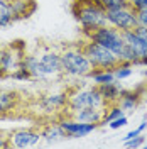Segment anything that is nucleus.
Here are the masks:
<instances>
[{
    "label": "nucleus",
    "mask_w": 147,
    "mask_h": 149,
    "mask_svg": "<svg viewBox=\"0 0 147 149\" xmlns=\"http://www.w3.org/2000/svg\"><path fill=\"white\" fill-rule=\"evenodd\" d=\"M10 148V139L7 132H2L0 130V149H9Z\"/></svg>",
    "instance_id": "28"
},
{
    "label": "nucleus",
    "mask_w": 147,
    "mask_h": 149,
    "mask_svg": "<svg viewBox=\"0 0 147 149\" xmlns=\"http://www.w3.org/2000/svg\"><path fill=\"white\" fill-rule=\"evenodd\" d=\"M120 115H125L123 109L120 107L119 103H112V105H108V107H107L105 117H103V120H101L100 125H107L108 122H112L113 119H117V117H120Z\"/></svg>",
    "instance_id": "21"
},
{
    "label": "nucleus",
    "mask_w": 147,
    "mask_h": 149,
    "mask_svg": "<svg viewBox=\"0 0 147 149\" xmlns=\"http://www.w3.org/2000/svg\"><path fill=\"white\" fill-rule=\"evenodd\" d=\"M86 39H92L95 42H100L101 46L108 47L110 51H113L117 54V58H119V54L122 53V49L125 46L122 31H119V29L113 27V26H103V27L96 29V31L90 32L86 36Z\"/></svg>",
    "instance_id": "5"
},
{
    "label": "nucleus",
    "mask_w": 147,
    "mask_h": 149,
    "mask_svg": "<svg viewBox=\"0 0 147 149\" xmlns=\"http://www.w3.org/2000/svg\"><path fill=\"white\" fill-rule=\"evenodd\" d=\"M74 17L80 22L85 36H88L90 32L103 27V26H108L107 10L101 9L100 5L95 3L93 0H80L78 2V9L74 10Z\"/></svg>",
    "instance_id": "1"
},
{
    "label": "nucleus",
    "mask_w": 147,
    "mask_h": 149,
    "mask_svg": "<svg viewBox=\"0 0 147 149\" xmlns=\"http://www.w3.org/2000/svg\"><path fill=\"white\" fill-rule=\"evenodd\" d=\"M41 59V66L42 71L46 74V78H54L63 73V59H61V53L58 51H44L42 54H39Z\"/></svg>",
    "instance_id": "10"
},
{
    "label": "nucleus",
    "mask_w": 147,
    "mask_h": 149,
    "mask_svg": "<svg viewBox=\"0 0 147 149\" xmlns=\"http://www.w3.org/2000/svg\"><path fill=\"white\" fill-rule=\"evenodd\" d=\"M83 53L88 56V59L92 61L93 68H100V70H113L120 63L117 54L110 51L108 47L101 46L100 42H95L92 39H86L81 44Z\"/></svg>",
    "instance_id": "3"
},
{
    "label": "nucleus",
    "mask_w": 147,
    "mask_h": 149,
    "mask_svg": "<svg viewBox=\"0 0 147 149\" xmlns=\"http://www.w3.org/2000/svg\"><path fill=\"white\" fill-rule=\"evenodd\" d=\"M85 107H100V109L108 107V103L103 98V95L100 93L96 85L90 86V88H81V90H76V92L69 93V102H68L69 113L80 110V109H85Z\"/></svg>",
    "instance_id": "4"
},
{
    "label": "nucleus",
    "mask_w": 147,
    "mask_h": 149,
    "mask_svg": "<svg viewBox=\"0 0 147 149\" xmlns=\"http://www.w3.org/2000/svg\"><path fill=\"white\" fill-rule=\"evenodd\" d=\"M20 66L27 70L32 80H47L46 74H44V71H42L41 59H39V56H37V54H32V53H24Z\"/></svg>",
    "instance_id": "14"
},
{
    "label": "nucleus",
    "mask_w": 147,
    "mask_h": 149,
    "mask_svg": "<svg viewBox=\"0 0 147 149\" xmlns=\"http://www.w3.org/2000/svg\"><path fill=\"white\" fill-rule=\"evenodd\" d=\"M41 136L49 144L51 142H58V141H63V139H68V134L61 127V124H49V125H46L44 129L41 130Z\"/></svg>",
    "instance_id": "18"
},
{
    "label": "nucleus",
    "mask_w": 147,
    "mask_h": 149,
    "mask_svg": "<svg viewBox=\"0 0 147 149\" xmlns=\"http://www.w3.org/2000/svg\"><path fill=\"white\" fill-rule=\"evenodd\" d=\"M140 98H142V95H140L139 92H134V90H123L122 95H120V98H119V105L123 109V112H134L139 107Z\"/></svg>",
    "instance_id": "17"
},
{
    "label": "nucleus",
    "mask_w": 147,
    "mask_h": 149,
    "mask_svg": "<svg viewBox=\"0 0 147 149\" xmlns=\"http://www.w3.org/2000/svg\"><path fill=\"white\" fill-rule=\"evenodd\" d=\"M61 59H63V73L73 78H85L93 70L92 61L83 53L81 46L66 47L64 51H61Z\"/></svg>",
    "instance_id": "2"
},
{
    "label": "nucleus",
    "mask_w": 147,
    "mask_h": 149,
    "mask_svg": "<svg viewBox=\"0 0 147 149\" xmlns=\"http://www.w3.org/2000/svg\"><path fill=\"white\" fill-rule=\"evenodd\" d=\"M144 76H146V78H147V70H144Z\"/></svg>",
    "instance_id": "30"
},
{
    "label": "nucleus",
    "mask_w": 147,
    "mask_h": 149,
    "mask_svg": "<svg viewBox=\"0 0 147 149\" xmlns=\"http://www.w3.org/2000/svg\"><path fill=\"white\" fill-rule=\"evenodd\" d=\"M88 78H92L95 85H103V83H112L115 81V73L113 70H100V68H93L92 73L88 74Z\"/></svg>",
    "instance_id": "19"
},
{
    "label": "nucleus",
    "mask_w": 147,
    "mask_h": 149,
    "mask_svg": "<svg viewBox=\"0 0 147 149\" xmlns=\"http://www.w3.org/2000/svg\"><path fill=\"white\" fill-rule=\"evenodd\" d=\"M137 19H139V24L147 27V12H137Z\"/></svg>",
    "instance_id": "29"
},
{
    "label": "nucleus",
    "mask_w": 147,
    "mask_h": 149,
    "mask_svg": "<svg viewBox=\"0 0 147 149\" xmlns=\"http://www.w3.org/2000/svg\"><path fill=\"white\" fill-rule=\"evenodd\" d=\"M146 144V136L144 134H139L135 137H132V139H127L123 141V146L129 149H137V148H142Z\"/></svg>",
    "instance_id": "24"
},
{
    "label": "nucleus",
    "mask_w": 147,
    "mask_h": 149,
    "mask_svg": "<svg viewBox=\"0 0 147 149\" xmlns=\"http://www.w3.org/2000/svg\"><path fill=\"white\" fill-rule=\"evenodd\" d=\"M68 102H69V93L66 92H59V93H49V95H44L39 103L42 107L44 112H56L61 110L68 107Z\"/></svg>",
    "instance_id": "11"
},
{
    "label": "nucleus",
    "mask_w": 147,
    "mask_h": 149,
    "mask_svg": "<svg viewBox=\"0 0 147 149\" xmlns=\"http://www.w3.org/2000/svg\"><path fill=\"white\" fill-rule=\"evenodd\" d=\"M61 127L66 130L68 139H81L86 137L88 134H92L96 127H100V124H86V122H80L76 119H63L59 122Z\"/></svg>",
    "instance_id": "9"
},
{
    "label": "nucleus",
    "mask_w": 147,
    "mask_h": 149,
    "mask_svg": "<svg viewBox=\"0 0 147 149\" xmlns=\"http://www.w3.org/2000/svg\"><path fill=\"white\" fill-rule=\"evenodd\" d=\"M96 86H98L100 93L103 95V98L107 100L108 105H112V103H119L120 95H122V92H123V86L120 85V80H115V81H112V83L96 85Z\"/></svg>",
    "instance_id": "16"
},
{
    "label": "nucleus",
    "mask_w": 147,
    "mask_h": 149,
    "mask_svg": "<svg viewBox=\"0 0 147 149\" xmlns=\"http://www.w3.org/2000/svg\"><path fill=\"white\" fill-rule=\"evenodd\" d=\"M144 146H146V148H147V144H144Z\"/></svg>",
    "instance_id": "31"
},
{
    "label": "nucleus",
    "mask_w": 147,
    "mask_h": 149,
    "mask_svg": "<svg viewBox=\"0 0 147 149\" xmlns=\"http://www.w3.org/2000/svg\"><path fill=\"white\" fill-rule=\"evenodd\" d=\"M9 78H14V80H20V81H26V80H32L31 78V74H29V71L26 70V68H17L14 73H10V76Z\"/></svg>",
    "instance_id": "25"
},
{
    "label": "nucleus",
    "mask_w": 147,
    "mask_h": 149,
    "mask_svg": "<svg viewBox=\"0 0 147 149\" xmlns=\"http://www.w3.org/2000/svg\"><path fill=\"white\" fill-rule=\"evenodd\" d=\"M127 2L137 12H147V0H127Z\"/></svg>",
    "instance_id": "27"
},
{
    "label": "nucleus",
    "mask_w": 147,
    "mask_h": 149,
    "mask_svg": "<svg viewBox=\"0 0 147 149\" xmlns=\"http://www.w3.org/2000/svg\"><path fill=\"white\" fill-rule=\"evenodd\" d=\"M129 124V119L125 117V115H120V117H117V119H113L112 122H108V127L110 129H120V127H125Z\"/></svg>",
    "instance_id": "26"
},
{
    "label": "nucleus",
    "mask_w": 147,
    "mask_h": 149,
    "mask_svg": "<svg viewBox=\"0 0 147 149\" xmlns=\"http://www.w3.org/2000/svg\"><path fill=\"white\" fill-rule=\"evenodd\" d=\"M134 65L132 63H119V65L113 68V73H115V78L117 80H125L129 78L130 74L134 73Z\"/></svg>",
    "instance_id": "22"
},
{
    "label": "nucleus",
    "mask_w": 147,
    "mask_h": 149,
    "mask_svg": "<svg viewBox=\"0 0 147 149\" xmlns=\"http://www.w3.org/2000/svg\"><path fill=\"white\" fill-rule=\"evenodd\" d=\"M10 9H12V17L15 20L31 17L37 9L36 0H10Z\"/></svg>",
    "instance_id": "13"
},
{
    "label": "nucleus",
    "mask_w": 147,
    "mask_h": 149,
    "mask_svg": "<svg viewBox=\"0 0 147 149\" xmlns=\"http://www.w3.org/2000/svg\"><path fill=\"white\" fill-rule=\"evenodd\" d=\"M95 3H98L101 9L105 10H113V9H122V7H129L127 0H93Z\"/></svg>",
    "instance_id": "23"
},
{
    "label": "nucleus",
    "mask_w": 147,
    "mask_h": 149,
    "mask_svg": "<svg viewBox=\"0 0 147 149\" xmlns=\"http://www.w3.org/2000/svg\"><path fill=\"white\" fill-rule=\"evenodd\" d=\"M9 139H10V148L26 149V148H34L37 142L42 139V136L36 129H15L9 132Z\"/></svg>",
    "instance_id": "8"
},
{
    "label": "nucleus",
    "mask_w": 147,
    "mask_h": 149,
    "mask_svg": "<svg viewBox=\"0 0 147 149\" xmlns=\"http://www.w3.org/2000/svg\"><path fill=\"white\" fill-rule=\"evenodd\" d=\"M105 112H107V107L105 109H100V107H85V109H80V110H76V112H71L69 115L80 122L101 124L103 117H105Z\"/></svg>",
    "instance_id": "12"
},
{
    "label": "nucleus",
    "mask_w": 147,
    "mask_h": 149,
    "mask_svg": "<svg viewBox=\"0 0 147 149\" xmlns=\"http://www.w3.org/2000/svg\"><path fill=\"white\" fill-rule=\"evenodd\" d=\"M146 93H147V92H146Z\"/></svg>",
    "instance_id": "32"
},
{
    "label": "nucleus",
    "mask_w": 147,
    "mask_h": 149,
    "mask_svg": "<svg viewBox=\"0 0 147 149\" xmlns=\"http://www.w3.org/2000/svg\"><path fill=\"white\" fill-rule=\"evenodd\" d=\"M107 20L108 26H113L119 31H130V29L139 26L137 10L132 7H122V9L107 10Z\"/></svg>",
    "instance_id": "7"
},
{
    "label": "nucleus",
    "mask_w": 147,
    "mask_h": 149,
    "mask_svg": "<svg viewBox=\"0 0 147 149\" xmlns=\"http://www.w3.org/2000/svg\"><path fill=\"white\" fill-rule=\"evenodd\" d=\"M19 100H20V97H19L17 92L0 88V117L9 115L12 110H15L19 105Z\"/></svg>",
    "instance_id": "15"
},
{
    "label": "nucleus",
    "mask_w": 147,
    "mask_h": 149,
    "mask_svg": "<svg viewBox=\"0 0 147 149\" xmlns=\"http://www.w3.org/2000/svg\"><path fill=\"white\" fill-rule=\"evenodd\" d=\"M24 47L20 44H10V46L0 47V78H7L10 73H14L17 68H20Z\"/></svg>",
    "instance_id": "6"
},
{
    "label": "nucleus",
    "mask_w": 147,
    "mask_h": 149,
    "mask_svg": "<svg viewBox=\"0 0 147 149\" xmlns=\"http://www.w3.org/2000/svg\"><path fill=\"white\" fill-rule=\"evenodd\" d=\"M14 22L12 9H10V0H0V29L9 27Z\"/></svg>",
    "instance_id": "20"
}]
</instances>
